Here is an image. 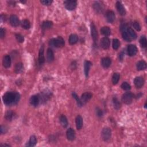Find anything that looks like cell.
<instances>
[{"mask_svg": "<svg viewBox=\"0 0 147 147\" xmlns=\"http://www.w3.org/2000/svg\"><path fill=\"white\" fill-rule=\"evenodd\" d=\"M92 64V63H91L90 61L86 60L84 61V74H85V75H86V77H88V75H89V72Z\"/></svg>", "mask_w": 147, "mask_h": 147, "instance_id": "cell-22", "label": "cell"}, {"mask_svg": "<svg viewBox=\"0 0 147 147\" xmlns=\"http://www.w3.org/2000/svg\"><path fill=\"white\" fill-rule=\"evenodd\" d=\"M137 69L139 71L144 70L146 68V63L145 61L140 60L137 63Z\"/></svg>", "mask_w": 147, "mask_h": 147, "instance_id": "cell-26", "label": "cell"}, {"mask_svg": "<svg viewBox=\"0 0 147 147\" xmlns=\"http://www.w3.org/2000/svg\"><path fill=\"white\" fill-rule=\"evenodd\" d=\"M20 94L17 92H7L3 96V101L8 106L16 105L20 100Z\"/></svg>", "mask_w": 147, "mask_h": 147, "instance_id": "cell-1", "label": "cell"}, {"mask_svg": "<svg viewBox=\"0 0 147 147\" xmlns=\"http://www.w3.org/2000/svg\"><path fill=\"white\" fill-rule=\"evenodd\" d=\"M44 46H42V47H41L39 53V62L40 64H43L45 62V58L44 55Z\"/></svg>", "mask_w": 147, "mask_h": 147, "instance_id": "cell-17", "label": "cell"}, {"mask_svg": "<svg viewBox=\"0 0 147 147\" xmlns=\"http://www.w3.org/2000/svg\"><path fill=\"white\" fill-rule=\"evenodd\" d=\"M120 41L118 39H113L112 46L114 50L118 49V48L120 47Z\"/></svg>", "mask_w": 147, "mask_h": 147, "instance_id": "cell-37", "label": "cell"}, {"mask_svg": "<svg viewBox=\"0 0 147 147\" xmlns=\"http://www.w3.org/2000/svg\"><path fill=\"white\" fill-rule=\"evenodd\" d=\"M101 33L105 36H109L111 33V30L108 26H104L101 29Z\"/></svg>", "mask_w": 147, "mask_h": 147, "instance_id": "cell-27", "label": "cell"}, {"mask_svg": "<svg viewBox=\"0 0 147 147\" xmlns=\"http://www.w3.org/2000/svg\"><path fill=\"white\" fill-rule=\"evenodd\" d=\"M37 143L36 138L35 136H32L30 137V139L28 142V144H27L28 146H34L36 145Z\"/></svg>", "mask_w": 147, "mask_h": 147, "instance_id": "cell-32", "label": "cell"}, {"mask_svg": "<svg viewBox=\"0 0 147 147\" xmlns=\"http://www.w3.org/2000/svg\"><path fill=\"white\" fill-rule=\"evenodd\" d=\"M116 8L118 10V13L121 14V16H124L126 14V11L124 7H123V5L121 4V2L117 1L116 2Z\"/></svg>", "mask_w": 147, "mask_h": 147, "instance_id": "cell-16", "label": "cell"}, {"mask_svg": "<svg viewBox=\"0 0 147 147\" xmlns=\"http://www.w3.org/2000/svg\"><path fill=\"white\" fill-rule=\"evenodd\" d=\"M54 60V54L51 48H48L47 52V60L48 63H51Z\"/></svg>", "mask_w": 147, "mask_h": 147, "instance_id": "cell-20", "label": "cell"}, {"mask_svg": "<svg viewBox=\"0 0 147 147\" xmlns=\"http://www.w3.org/2000/svg\"><path fill=\"white\" fill-rule=\"evenodd\" d=\"M66 135H67V139L70 141H73L75 138V131L72 128H69L67 129L66 132Z\"/></svg>", "mask_w": 147, "mask_h": 147, "instance_id": "cell-15", "label": "cell"}, {"mask_svg": "<svg viewBox=\"0 0 147 147\" xmlns=\"http://www.w3.org/2000/svg\"><path fill=\"white\" fill-rule=\"evenodd\" d=\"M7 132V129L5 126H1V133L2 134H4L6 133Z\"/></svg>", "mask_w": 147, "mask_h": 147, "instance_id": "cell-45", "label": "cell"}, {"mask_svg": "<svg viewBox=\"0 0 147 147\" xmlns=\"http://www.w3.org/2000/svg\"><path fill=\"white\" fill-rule=\"evenodd\" d=\"M91 27V35H92V37L93 38V40L94 41V42L95 43L97 42L98 38V32L97 31L96 29V27L95 25L92 23L90 25Z\"/></svg>", "mask_w": 147, "mask_h": 147, "instance_id": "cell-7", "label": "cell"}, {"mask_svg": "<svg viewBox=\"0 0 147 147\" xmlns=\"http://www.w3.org/2000/svg\"><path fill=\"white\" fill-rule=\"evenodd\" d=\"M92 97H93V94L91 93L86 92L83 93V94L82 95L81 98V101L83 105L85 104H86L88 101H89L91 98H92Z\"/></svg>", "mask_w": 147, "mask_h": 147, "instance_id": "cell-8", "label": "cell"}, {"mask_svg": "<svg viewBox=\"0 0 147 147\" xmlns=\"http://www.w3.org/2000/svg\"><path fill=\"white\" fill-rule=\"evenodd\" d=\"M23 69H24V66L22 63H17L15 67H14V72L16 74H20L22 72Z\"/></svg>", "mask_w": 147, "mask_h": 147, "instance_id": "cell-28", "label": "cell"}, {"mask_svg": "<svg viewBox=\"0 0 147 147\" xmlns=\"http://www.w3.org/2000/svg\"><path fill=\"white\" fill-rule=\"evenodd\" d=\"M10 24L14 27L18 26L20 24V21L18 17L16 15H12L10 17Z\"/></svg>", "mask_w": 147, "mask_h": 147, "instance_id": "cell-14", "label": "cell"}, {"mask_svg": "<svg viewBox=\"0 0 147 147\" xmlns=\"http://www.w3.org/2000/svg\"><path fill=\"white\" fill-rule=\"evenodd\" d=\"M111 63V60L110 59V58L108 57L103 58L101 60L102 66L105 69L109 68V67L110 66Z\"/></svg>", "mask_w": 147, "mask_h": 147, "instance_id": "cell-18", "label": "cell"}, {"mask_svg": "<svg viewBox=\"0 0 147 147\" xmlns=\"http://www.w3.org/2000/svg\"><path fill=\"white\" fill-rule=\"evenodd\" d=\"M78 37L75 34H72L70 35L69 39V42L71 45H74L78 42Z\"/></svg>", "mask_w": 147, "mask_h": 147, "instance_id": "cell-25", "label": "cell"}, {"mask_svg": "<svg viewBox=\"0 0 147 147\" xmlns=\"http://www.w3.org/2000/svg\"><path fill=\"white\" fill-rule=\"evenodd\" d=\"M93 8L94 9L96 12L97 13L102 12L103 10H104L103 5L99 2H95L93 5Z\"/></svg>", "mask_w": 147, "mask_h": 147, "instance_id": "cell-23", "label": "cell"}, {"mask_svg": "<svg viewBox=\"0 0 147 147\" xmlns=\"http://www.w3.org/2000/svg\"><path fill=\"white\" fill-rule=\"evenodd\" d=\"M1 146H10L9 145H8V144H1Z\"/></svg>", "mask_w": 147, "mask_h": 147, "instance_id": "cell-46", "label": "cell"}, {"mask_svg": "<svg viewBox=\"0 0 147 147\" xmlns=\"http://www.w3.org/2000/svg\"><path fill=\"white\" fill-rule=\"evenodd\" d=\"M5 30L4 29L1 28L0 29V37H1V39H3L5 37Z\"/></svg>", "mask_w": 147, "mask_h": 147, "instance_id": "cell-44", "label": "cell"}, {"mask_svg": "<svg viewBox=\"0 0 147 147\" xmlns=\"http://www.w3.org/2000/svg\"><path fill=\"white\" fill-rule=\"evenodd\" d=\"M3 66L5 68H9L11 66V58L9 55H5L2 60Z\"/></svg>", "mask_w": 147, "mask_h": 147, "instance_id": "cell-12", "label": "cell"}, {"mask_svg": "<svg viewBox=\"0 0 147 147\" xmlns=\"http://www.w3.org/2000/svg\"><path fill=\"white\" fill-rule=\"evenodd\" d=\"M120 30H121L123 39L125 41H126V42H131V39L128 35L127 32V27H126V25L125 24L121 25V28H120Z\"/></svg>", "mask_w": 147, "mask_h": 147, "instance_id": "cell-6", "label": "cell"}, {"mask_svg": "<svg viewBox=\"0 0 147 147\" xmlns=\"http://www.w3.org/2000/svg\"><path fill=\"white\" fill-rule=\"evenodd\" d=\"M40 2L44 5L49 6L52 4V1H51V0H42V1H40Z\"/></svg>", "mask_w": 147, "mask_h": 147, "instance_id": "cell-42", "label": "cell"}, {"mask_svg": "<svg viewBox=\"0 0 147 147\" xmlns=\"http://www.w3.org/2000/svg\"><path fill=\"white\" fill-rule=\"evenodd\" d=\"M140 43L143 48H146L147 46V40L145 36H142L140 39Z\"/></svg>", "mask_w": 147, "mask_h": 147, "instance_id": "cell-36", "label": "cell"}, {"mask_svg": "<svg viewBox=\"0 0 147 147\" xmlns=\"http://www.w3.org/2000/svg\"><path fill=\"white\" fill-rule=\"evenodd\" d=\"M132 25H133V27L136 29L137 31H140L141 30V26L140 25V24L137 21H134L133 22V24H132Z\"/></svg>", "mask_w": 147, "mask_h": 147, "instance_id": "cell-41", "label": "cell"}, {"mask_svg": "<svg viewBox=\"0 0 147 147\" xmlns=\"http://www.w3.org/2000/svg\"><path fill=\"white\" fill-rule=\"evenodd\" d=\"M101 136L102 139L105 142L110 140L111 136V131L109 128H105L102 129L101 132Z\"/></svg>", "mask_w": 147, "mask_h": 147, "instance_id": "cell-4", "label": "cell"}, {"mask_svg": "<svg viewBox=\"0 0 147 147\" xmlns=\"http://www.w3.org/2000/svg\"><path fill=\"white\" fill-rule=\"evenodd\" d=\"M134 98V95L131 92H126L123 94L122 97V101L124 104L126 105L131 104L133 98Z\"/></svg>", "mask_w": 147, "mask_h": 147, "instance_id": "cell-3", "label": "cell"}, {"mask_svg": "<svg viewBox=\"0 0 147 147\" xmlns=\"http://www.w3.org/2000/svg\"><path fill=\"white\" fill-rule=\"evenodd\" d=\"M96 114L98 117H102L103 116V111L102 110L98 108L96 109Z\"/></svg>", "mask_w": 147, "mask_h": 147, "instance_id": "cell-43", "label": "cell"}, {"mask_svg": "<svg viewBox=\"0 0 147 147\" xmlns=\"http://www.w3.org/2000/svg\"><path fill=\"white\" fill-rule=\"evenodd\" d=\"M53 26V22L50 21H44L42 24V29L43 30H47L51 28Z\"/></svg>", "mask_w": 147, "mask_h": 147, "instance_id": "cell-24", "label": "cell"}, {"mask_svg": "<svg viewBox=\"0 0 147 147\" xmlns=\"http://www.w3.org/2000/svg\"><path fill=\"white\" fill-rule=\"evenodd\" d=\"M127 32H128V33L129 36L130 37V38L132 39H136L137 38V34L136 33V32H135L133 29H132L131 28L129 27L127 28Z\"/></svg>", "mask_w": 147, "mask_h": 147, "instance_id": "cell-29", "label": "cell"}, {"mask_svg": "<svg viewBox=\"0 0 147 147\" xmlns=\"http://www.w3.org/2000/svg\"><path fill=\"white\" fill-rule=\"evenodd\" d=\"M75 123H76V128H77L78 130H80V129H82V126H83V118L82 117L78 115L77 117H76V120H75Z\"/></svg>", "mask_w": 147, "mask_h": 147, "instance_id": "cell-19", "label": "cell"}, {"mask_svg": "<svg viewBox=\"0 0 147 147\" xmlns=\"http://www.w3.org/2000/svg\"><path fill=\"white\" fill-rule=\"evenodd\" d=\"M49 45L53 47L60 48L63 47L65 44V42L62 37L59 36L56 39H52L49 41Z\"/></svg>", "mask_w": 147, "mask_h": 147, "instance_id": "cell-2", "label": "cell"}, {"mask_svg": "<svg viewBox=\"0 0 147 147\" xmlns=\"http://www.w3.org/2000/svg\"><path fill=\"white\" fill-rule=\"evenodd\" d=\"M72 95L73 98L75 99V100L76 101V102H77V104H78V105L79 106V107L82 106H83V104H82V102L81 101V99L79 98L77 94H76L75 93H72Z\"/></svg>", "mask_w": 147, "mask_h": 147, "instance_id": "cell-38", "label": "cell"}, {"mask_svg": "<svg viewBox=\"0 0 147 147\" xmlns=\"http://www.w3.org/2000/svg\"><path fill=\"white\" fill-rule=\"evenodd\" d=\"M106 19L107 21L110 22L112 23L114 21V20L116 19V16L115 13H114V12L111 10H108L106 13Z\"/></svg>", "mask_w": 147, "mask_h": 147, "instance_id": "cell-9", "label": "cell"}, {"mask_svg": "<svg viewBox=\"0 0 147 147\" xmlns=\"http://www.w3.org/2000/svg\"><path fill=\"white\" fill-rule=\"evenodd\" d=\"M113 103L114 105V108L116 109V110H118L119 109L121 108V103L120 102L118 98L116 97H114L113 99Z\"/></svg>", "mask_w": 147, "mask_h": 147, "instance_id": "cell-33", "label": "cell"}, {"mask_svg": "<svg viewBox=\"0 0 147 147\" xmlns=\"http://www.w3.org/2000/svg\"><path fill=\"white\" fill-rule=\"evenodd\" d=\"M110 42L109 39L108 37L102 38L101 40V46L104 49H108L110 47Z\"/></svg>", "mask_w": 147, "mask_h": 147, "instance_id": "cell-11", "label": "cell"}, {"mask_svg": "<svg viewBox=\"0 0 147 147\" xmlns=\"http://www.w3.org/2000/svg\"><path fill=\"white\" fill-rule=\"evenodd\" d=\"M40 102V97L37 95H32L30 98L31 104L33 106H37Z\"/></svg>", "mask_w": 147, "mask_h": 147, "instance_id": "cell-21", "label": "cell"}, {"mask_svg": "<svg viewBox=\"0 0 147 147\" xmlns=\"http://www.w3.org/2000/svg\"><path fill=\"white\" fill-rule=\"evenodd\" d=\"M134 83L137 88H141L143 86L144 84V80L141 76H137L134 79Z\"/></svg>", "mask_w": 147, "mask_h": 147, "instance_id": "cell-13", "label": "cell"}, {"mask_svg": "<svg viewBox=\"0 0 147 147\" xmlns=\"http://www.w3.org/2000/svg\"><path fill=\"white\" fill-rule=\"evenodd\" d=\"M120 79V75L119 73H114L112 76V82L113 84H116L118 83V82Z\"/></svg>", "mask_w": 147, "mask_h": 147, "instance_id": "cell-34", "label": "cell"}, {"mask_svg": "<svg viewBox=\"0 0 147 147\" xmlns=\"http://www.w3.org/2000/svg\"><path fill=\"white\" fill-rule=\"evenodd\" d=\"M121 88L123 90L128 91L129 90H131V85L128 83V82H123L122 84H121Z\"/></svg>", "mask_w": 147, "mask_h": 147, "instance_id": "cell-39", "label": "cell"}, {"mask_svg": "<svg viewBox=\"0 0 147 147\" xmlns=\"http://www.w3.org/2000/svg\"><path fill=\"white\" fill-rule=\"evenodd\" d=\"M60 121L61 125L63 128H66L68 126V121H67L66 117L64 115H61L60 117Z\"/></svg>", "mask_w": 147, "mask_h": 147, "instance_id": "cell-31", "label": "cell"}, {"mask_svg": "<svg viewBox=\"0 0 147 147\" xmlns=\"http://www.w3.org/2000/svg\"><path fill=\"white\" fill-rule=\"evenodd\" d=\"M137 51L138 50L137 47L135 45L131 44L128 46L127 51L129 56H134L137 54Z\"/></svg>", "mask_w": 147, "mask_h": 147, "instance_id": "cell-10", "label": "cell"}, {"mask_svg": "<svg viewBox=\"0 0 147 147\" xmlns=\"http://www.w3.org/2000/svg\"><path fill=\"white\" fill-rule=\"evenodd\" d=\"M22 27L25 29H29L31 28V23L28 20H24L22 21Z\"/></svg>", "mask_w": 147, "mask_h": 147, "instance_id": "cell-35", "label": "cell"}, {"mask_svg": "<svg viewBox=\"0 0 147 147\" xmlns=\"http://www.w3.org/2000/svg\"><path fill=\"white\" fill-rule=\"evenodd\" d=\"M14 113L12 111L9 110L5 114V119L8 120V121H12L13 118H14Z\"/></svg>", "mask_w": 147, "mask_h": 147, "instance_id": "cell-30", "label": "cell"}, {"mask_svg": "<svg viewBox=\"0 0 147 147\" xmlns=\"http://www.w3.org/2000/svg\"><path fill=\"white\" fill-rule=\"evenodd\" d=\"M15 36H16V38L17 40L18 41L19 43H23V42H24V36H22L21 35L17 33V34H16Z\"/></svg>", "mask_w": 147, "mask_h": 147, "instance_id": "cell-40", "label": "cell"}, {"mask_svg": "<svg viewBox=\"0 0 147 147\" xmlns=\"http://www.w3.org/2000/svg\"><path fill=\"white\" fill-rule=\"evenodd\" d=\"M64 5L65 8L69 10H73L76 8L77 6V2L76 1H71V0H68L64 2Z\"/></svg>", "mask_w": 147, "mask_h": 147, "instance_id": "cell-5", "label": "cell"}]
</instances>
